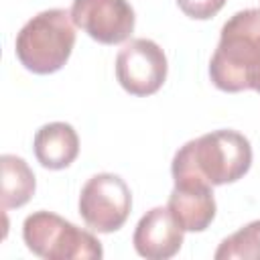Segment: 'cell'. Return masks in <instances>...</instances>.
Segmentation results:
<instances>
[{
	"instance_id": "cell-1",
	"label": "cell",
	"mask_w": 260,
	"mask_h": 260,
	"mask_svg": "<svg viewBox=\"0 0 260 260\" xmlns=\"http://www.w3.org/2000/svg\"><path fill=\"white\" fill-rule=\"evenodd\" d=\"M209 77L221 91L260 93V8L240 10L221 26L209 61Z\"/></svg>"
},
{
	"instance_id": "cell-10",
	"label": "cell",
	"mask_w": 260,
	"mask_h": 260,
	"mask_svg": "<svg viewBox=\"0 0 260 260\" xmlns=\"http://www.w3.org/2000/svg\"><path fill=\"white\" fill-rule=\"evenodd\" d=\"M35 156L51 171L67 169L79 154V136L75 128L67 122H51L37 130L35 134Z\"/></svg>"
},
{
	"instance_id": "cell-6",
	"label": "cell",
	"mask_w": 260,
	"mask_h": 260,
	"mask_svg": "<svg viewBox=\"0 0 260 260\" xmlns=\"http://www.w3.org/2000/svg\"><path fill=\"white\" fill-rule=\"evenodd\" d=\"M167 55L150 39L128 41L116 57V79L130 95H152L167 79Z\"/></svg>"
},
{
	"instance_id": "cell-12",
	"label": "cell",
	"mask_w": 260,
	"mask_h": 260,
	"mask_svg": "<svg viewBox=\"0 0 260 260\" xmlns=\"http://www.w3.org/2000/svg\"><path fill=\"white\" fill-rule=\"evenodd\" d=\"M217 260H260V219L228 236L213 254Z\"/></svg>"
},
{
	"instance_id": "cell-4",
	"label": "cell",
	"mask_w": 260,
	"mask_h": 260,
	"mask_svg": "<svg viewBox=\"0 0 260 260\" xmlns=\"http://www.w3.org/2000/svg\"><path fill=\"white\" fill-rule=\"evenodd\" d=\"M26 248L47 260H95L104 256L100 240L87 230L51 211H35L22 223Z\"/></svg>"
},
{
	"instance_id": "cell-13",
	"label": "cell",
	"mask_w": 260,
	"mask_h": 260,
	"mask_svg": "<svg viewBox=\"0 0 260 260\" xmlns=\"http://www.w3.org/2000/svg\"><path fill=\"white\" fill-rule=\"evenodd\" d=\"M177 4L189 18L207 20L223 8L225 0H177Z\"/></svg>"
},
{
	"instance_id": "cell-8",
	"label": "cell",
	"mask_w": 260,
	"mask_h": 260,
	"mask_svg": "<svg viewBox=\"0 0 260 260\" xmlns=\"http://www.w3.org/2000/svg\"><path fill=\"white\" fill-rule=\"evenodd\" d=\"M183 234L185 230L175 221L169 207H152L136 223L132 244L142 258L167 260L181 250Z\"/></svg>"
},
{
	"instance_id": "cell-2",
	"label": "cell",
	"mask_w": 260,
	"mask_h": 260,
	"mask_svg": "<svg viewBox=\"0 0 260 260\" xmlns=\"http://www.w3.org/2000/svg\"><path fill=\"white\" fill-rule=\"evenodd\" d=\"M252 165L250 140L236 130H213L185 142L173 156L175 179H199L211 187L236 183Z\"/></svg>"
},
{
	"instance_id": "cell-11",
	"label": "cell",
	"mask_w": 260,
	"mask_h": 260,
	"mask_svg": "<svg viewBox=\"0 0 260 260\" xmlns=\"http://www.w3.org/2000/svg\"><path fill=\"white\" fill-rule=\"evenodd\" d=\"M0 167H2V207L4 209H14L22 207L24 203L30 201L37 181L35 173L26 165L24 158L16 154H2L0 156Z\"/></svg>"
},
{
	"instance_id": "cell-5",
	"label": "cell",
	"mask_w": 260,
	"mask_h": 260,
	"mask_svg": "<svg viewBox=\"0 0 260 260\" xmlns=\"http://www.w3.org/2000/svg\"><path fill=\"white\" fill-rule=\"evenodd\" d=\"M132 209V193L126 181L112 173H100L87 179L79 195V215L87 228L100 234L120 230Z\"/></svg>"
},
{
	"instance_id": "cell-9",
	"label": "cell",
	"mask_w": 260,
	"mask_h": 260,
	"mask_svg": "<svg viewBox=\"0 0 260 260\" xmlns=\"http://www.w3.org/2000/svg\"><path fill=\"white\" fill-rule=\"evenodd\" d=\"M167 207L185 232H203L215 217L213 187L199 179H175Z\"/></svg>"
},
{
	"instance_id": "cell-7",
	"label": "cell",
	"mask_w": 260,
	"mask_h": 260,
	"mask_svg": "<svg viewBox=\"0 0 260 260\" xmlns=\"http://www.w3.org/2000/svg\"><path fill=\"white\" fill-rule=\"evenodd\" d=\"M71 20L93 41L118 45L130 39L134 30V8L128 0H73Z\"/></svg>"
},
{
	"instance_id": "cell-3",
	"label": "cell",
	"mask_w": 260,
	"mask_h": 260,
	"mask_svg": "<svg viewBox=\"0 0 260 260\" xmlns=\"http://www.w3.org/2000/svg\"><path fill=\"white\" fill-rule=\"evenodd\" d=\"M75 45V24L71 12L63 8L43 10L32 16L16 35L14 51L24 69L49 75L59 71Z\"/></svg>"
}]
</instances>
